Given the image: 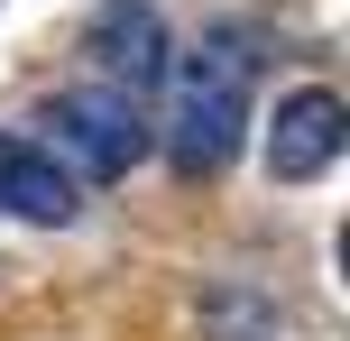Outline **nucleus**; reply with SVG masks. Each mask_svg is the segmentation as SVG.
<instances>
[{
    "label": "nucleus",
    "mask_w": 350,
    "mask_h": 341,
    "mask_svg": "<svg viewBox=\"0 0 350 341\" xmlns=\"http://www.w3.org/2000/svg\"><path fill=\"white\" fill-rule=\"evenodd\" d=\"M249 92H258V55H249L240 28H212L166 74V157H175V176H221L230 166V148L249 129Z\"/></svg>",
    "instance_id": "obj_1"
},
{
    "label": "nucleus",
    "mask_w": 350,
    "mask_h": 341,
    "mask_svg": "<svg viewBox=\"0 0 350 341\" xmlns=\"http://www.w3.org/2000/svg\"><path fill=\"white\" fill-rule=\"evenodd\" d=\"M341 139H350L341 92H323V83L286 92V102H277V120H267V176H277V185H314L323 166L341 157Z\"/></svg>",
    "instance_id": "obj_3"
},
{
    "label": "nucleus",
    "mask_w": 350,
    "mask_h": 341,
    "mask_svg": "<svg viewBox=\"0 0 350 341\" xmlns=\"http://www.w3.org/2000/svg\"><path fill=\"white\" fill-rule=\"evenodd\" d=\"M37 148H46L65 176L111 185V176H129V166L148 157V111L129 102V92H111V83L55 92V102L37 111Z\"/></svg>",
    "instance_id": "obj_2"
},
{
    "label": "nucleus",
    "mask_w": 350,
    "mask_h": 341,
    "mask_svg": "<svg viewBox=\"0 0 350 341\" xmlns=\"http://www.w3.org/2000/svg\"><path fill=\"white\" fill-rule=\"evenodd\" d=\"M92 65H102L111 92H129V102H148V92L166 83V28L148 0H111L102 18H92Z\"/></svg>",
    "instance_id": "obj_4"
},
{
    "label": "nucleus",
    "mask_w": 350,
    "mask_h": 341,
    "mask_svg": "<svg viewBox=\"0 0 350 341\" xmlns=\"http://www.w3.org/2000/svg\"><path fill=\"white\" fill-rule=\"evenodd\" d=\"M0 213L65 231V221L83 213V194H74V176H65V166H55L37 139H10V129H0Z\"/></svg>",
    "instance_id": "obj_5"
}]
</instances>
